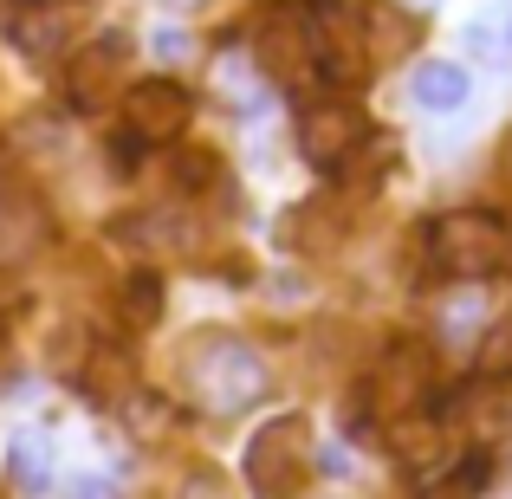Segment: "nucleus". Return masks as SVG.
Listing matches in <instances>:
<instances>
[{"mask_svg":"<svg viewBox=\"0 0 512 499\" xmlns=\"http://www.w3.org/2000/svg\"><path fill=\"white\" fill-rule=\"evenodd\" d=\"M182 376H188V396H195L208 415H240V409H253V402L266 396V383H273L260 350H253L247 337H227V331L201 337V344L182 357Z\"/></svg>","mask_w":512,"mask_h":499,"instance_id":"nucleus-1","label":"nucleus"},{"mask_svg":"<svg viewBox=\"0 0 512 499\" xmlns=\"http://www.w3.org/2000/svg\"><path fill=\"white\" fill-rule=\"evenodd\" d=\"M506 247H512V234L493 221V214H480V208L441 214V221L428 227V266H435L441 279H461V286L500 273V266H506Z\"/></svg>","mask_w":512,"mask_h":499,"instance_id":"nucleus-2","label":"nucleus"},{"mask_svg":"<svg viewBox=\"0 0 512 499\" xmlns=\"http://www.w3.org/2000/svg\"><path fill=\"white\" fill-rule=\"evenodd\" d=\"M305 33H312V65L325 85H363L376 65V46L370 33H363V13L350 7V0H312V13H305Z\"/></svg>","mask_w":512,"mask_h":499,"instance_id":"nucleus-3","label":"nucleus"},{"mask_svg":"<svg viewBox=\"0 0 512 499\" xmlns=\"http://www.w3.org/2000/svg\"><path fill=\"white\" fill-rule=\"evenodd\" d=\"M428 396H435V357H428V344H415V337L396 344L370 376H363V415H376L383 428L422 415Z\"/></svg>","mask_w":512,"mask_h":499,"instance_id":"nucleus-4","label":"nucleus"},{"mask_svg":"<svg viewBox=\"0 0 512 499\" xmlns=\"http://www.w3.org/2000/svg\"><path fill=\"white\" fill-rule=\"evenodd\" d=\"M312 461V422L305 415H273L247 441V487L253 499H292Z\"/></svg>","mask_w":512,"mask_h":499,"instance_id":"nucleus-5","label":"nucleus"},{"mask_svg":"<svg viewBox=\"0 0 512 499\" xmlns=\"http://www.w3.org/2000/svg\"><path fill=\"white\" fill-rule=\"evenodd\" d=\"M195 117V98H188L175 78H137L124 91V137H137L143 150L150 143H175Z\"/></svg>","mask_w":512,"mask_h":499,"instance_id":"nucleus-6","label":"nucleus"},{"mask_svg":"<svg viewBox=\"0 0 512 499\" xmlns=\"http://www.w3.org/2000/svg\"><path fill=\"white\" fill-rule=\"evenodd\" d=\"M370 137V124H363L357 104H312V111L299 117V156L312 169H338L350 163V150Z\"/></svg>","mask_w":512,"mask_h":499,"instance_id":"nucleus-7","label":"nucleus"},{"mask_svg":"<svg viewBox=\"0 0 512 499\" xmlns=\"http://www.w3.org/2000/svg\"><path fill=\"white\" fill-rule=\"evenodd\" d=\"M52 240V214L33 188L7 182L0 188V266H26L39 247Z\"/></svg>","mask_w":512,"mask_h":499,"instance_id":"nucleus-8","label":"nucleus"},{"mask_svg":"<svg viewBox=\"0 0 512 499\" xmlns=\"http://www.w3.org/2000/svg\"><path fill=\"white\" fill-rule=\"evenodd\" d=\"M117 65H124V39H91L65 65V104L72 111H104L117 98Z\"/></svg>","mask_w":512,"mask_h":499,"instance_id":"nucleus-9","label":"nucleus"},{"mask_svg":"<svg viewBox=\"0 0 512 499\" xmlns=\"http://www.w3.org/2000/svg\"><path fill=\"white\" fill-rule=\"evenodd\" d=\"M7 39L26 59H52L65 46V7L59 0H7Z\"/></svg>","mask_w":512,"mask_h":499,"instance_id":"nucleus-10","label":"nucleus"},{"mask_svg":"<svg viewBox=\"0 0 512 499\" xmlns=\"http://www.w3.org/2000/svg\"><path fill=\"white\" fill-rule=\"evenodd\" d=\"M7 480H13V493H26V499H39L52 487V448H46L39 428H20V435L7 441Z\"/></svg>","mask_w":512,"mask_h":499,"instance_id":"nucleus-11","label":"nucleus"},{"mask_svg":"<svg viewBox=\"0 0 512 499\" xmlns=\"http://www.w3.org/2000/svg\"><path fill=\"white\" fill-rule=\"evenodd\" d=\"M260 59L273 65L279 78H292V72H299V59H312V33H305L299 13H273V20H266V33H260Z\"/></svg>","mask_w":512,"mask_h":499,"instance_id":"nucleus-12","label":"nucleus"},{"mask_svg":"<svg viewBox=\"0 0 512 499\" xmlns=\"http://www.w3.org/2000/svg\"><path fill=\"white\" fill-rule=\"evenodd\" d=\"M389 448H396V461L402 467H435L441 454H448V428L435 422V415H409V422H396L389 428Z\"/></svg>","mask_w":512,"mask_h":499,"instance_id":"nucleus-13","label":"nucleus"},{"mask_svg":"<svg viewBox=\"0 0 512 499\" xmlns=\"http://www.w3.org/2000/svg\"><path fill=\"white\" fill-rule=\"evenodd\" d=\"M409 91H415V104H422V111H461L467 91H474V78H467L454 59H435V65H422V72H415Z\"/></svg>","mask_w":512,"mask_h":499,"instance_id":"nucleus-14","label":"nucleus"},{"mask_svg":"<svg viewBox=\"0 0 512 499\" xmlns=\"http://www.w3.org/2000/svg\"><path fill=\"white\" fill-rule=\"evenodd\" d=\"M474 370L487 376V383H512V318H500L487 337H480L474 350Z\"/></svg>","mask_w":512,"mask_h":499,"instance_id":"nucleus-15","label":"nucleus"},{"mask_svg":"<svg viewBox=\"0 0 512 499\" xmlns=\"http://www.w3.org/2000/svg\"><path fill=\"white\" fill-rule=\"evenodd\" d=\"M124 318H130L137 331L163 318V279H156V273H130V286H124Z\"/></svg>","mask_w":512,"mask_h":499,"instance_id":"nucleus-16","label":"nucleus"},{"mask_svg":"<svg viewBox=\"0 0 512 499\" xmlns=\"http://www.w3.org/2000/svg\"><path fill=\"white\" fill-rule=\"evenodd\" d=\"M65 499H117V480H104V474H72V480H65Z\"/></svg>","mask_w":512,"mask_h":499,"instance_id":"nucleus-17","label":"nucleus"},{"mask_svg":"<svg viewBox=\"0 0 512 499\" xmlns=\"http://www.w3.org/2000/svg\"><path fill=\"white\" fill-rule=\"evenodd\" d=\"M487 467H493V461H487V454H474V461H467V467H461V480H454V487H448V493H454V499H474L480 487H487Z\"/></svg>","mask_w":512,"mask_h":499,"instance_id":"nucleus-18","label":"nucleus"},{"mask_svg":"<svg viewBox=\"0 0 512 499\" xmlns=\"http://www.w3.org/2000/svg\"><path fill=\"white\" fill-rule=\"evenodd\" d=\"M175 169H182V188H208V182H214V156H208V150L182 156V163H175Z\"/></svg>","mask_w":512,"mask_h":499,"instance_id":"nucleus-19","label":"nucleus"},{"mask_svg":"<svg viewBox=\"0 0 512 499\" xmlns=\"http://www.w3.org/2000/svg\"><path fill=\"white\" fill-rule=\"evenodd\" d=\"M156 52H163V59H182V52H188V33H156Z\"/></svg>","mask_w":512,"mask_h":499,"instance_id":"nucleus-20","label":"nucleus"},{"mask_svg":"<svg viewBox=\"0 0 512 499\" xmlns=\"http://www.w3.org/2000/svg\"><path fill=\"white\" fill-rule=\"evenodd\" d=\"M500 182H506V188H512V137H506V143H500Z\"/></svg>","mask_w":512,"mask_h":499,"instance_id":"nucleus-21","label":"nucleus"},{"mask_svg":"<svg viewBox=\"0 0 512 499\" xmlns=\"http://www.w3.org/2000/svg\"><path fill=\"white\" fill-rule=\"evenodd\" d=\"M163 7H195V0H163Z\"/></svg>","mask_w":512,"mask_h":499,"instance_id":"nucleus-22","label":"nucleus"},{"mask_svg":"<svg viewBox=\"0 0 512 499\" xmlns=\"http://www.w3.org/2000/svg\"><path fill=\"white\" fill-rule=\"evenodd\" d=\"M0 305H7V279H0Z\"/></svg>","mask_w":512,"mask_h":499,"instance_id":"nucleus-23","label":"nucleus"},{"mask_svg":"<svg viewBox=\"0 0 512 499\" xmlns=\"http://www.w3.org/2000/svg\"><path fill=\"white\" fill-rule=\"evenodd\" d=\"M59 7H65V0H59Z\"/></svg>","mask_w":512,"mask_h":499,"instance_id":"nucleus-24","label":"nucleus"}]
</instances>
